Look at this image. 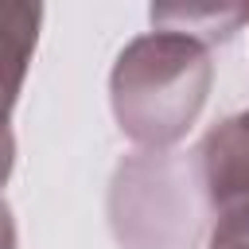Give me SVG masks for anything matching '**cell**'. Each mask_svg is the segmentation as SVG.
Masks as SVG:
<instances>
[{"label": "cell", "mask_w": 249, "mask_h": 249, "mask_svg": "<svg viewBox=\"0 0 249 249\" xmlns=\"http://www.w3.org/2000/svg\"><path fill=\"white\" fill-rule=\"evenodd\" d=\"M12 163H16V140H12V128L0 124V249H16V218L4 198V183L12 175Z\"/></svg>", "instance_id": "cell-6"}, {"label": "cell", "mask_w": 249, "mask_h": 249, "mask_svg": "<svg viewBox=\"0 0 249 249\" xmlns=\"http://www.w3.org/2000/svg\"><path fill=\"white\" fill-rule=\"evenodd\" d=\"M210 82L214 62L206 43L152 27L117 54L109 74V105L132 144L163 152L191 132L206 105Z\"/></svg>", "instance_id": "cell-1"}, {"label": "cell", "mask_w": 249, "mask_h": 249, "mask_svg": "<svg viewBox=\"0 0 249 249\" xmlns=\"http://www.w3.org/2000/svg\"><path fill=\"white\" fill-rule=\"evenodd\" d=\"M241 23H249V8H226V4H175V8H152V27L156 31H179L198 43H218L230 39Z\"/></svg>", "instance_id": "cell-5"}, {"label": "cell", "mask_w": 249, "mask_h": 249, "mask_svg": "<svg viewBox=\"0 0 249 249\" xmlns=\"http://www.w3.org/2000/svg\"><path fill=\"white\" fill-rule=\"evenodd\" d=\"M191 167L163 152H140L117 167L109 214L128 249H195L198 206L191 195Z\"/></svg>", "instance_id": "cell-2"}, {"label": "cell", "mask_w": 249, "mask_h": 249, "mask_svg": "<svg viewBox=\"0 0 249 249\" xmlns=\"http://www.w3.org/2000/svg\"><path fill=\"white\" fill-rule=\"evenodd\" d=\"M206 249H249V230H210Z\"/></svg>", "instance_id": "cell-7"}, {"label": "cell", "mask_w": 249, "mask_h": 249, "mask_svg": "<svg viewBox=\"0 0 249 249\" xmlns=\"http://www.w3.org/2000/svg\"><path fill=\"white\" fill-rule=\"evenodd\" d=\"M195 156L210 230H249V109L218 121Z\"/></svg>", "instance_id": "cell-3"}, {"label": "cell", "mask_w": 249, "mask_h": 249, "mask_svg": "<svg viewBox=\"0 0 249 249\" xmlns=\"http://www.w3.org/2000/svg\"><path fill=\"white\" fill-rule=\"evenodd\" d=\"M43 27L39 4H0V124L12 121L35 43Z\"/></svg>", "instance_id": "cell-4"}]
</instances>
